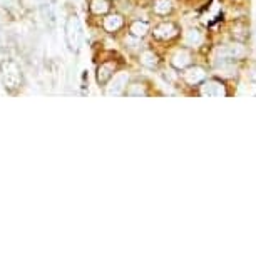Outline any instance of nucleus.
<instances>
[{
	"mask_svg": "<svg viewBox=\"0 0 256 256\" xmlns=\"http://www.w3.org/2000/svg\"><path fill=\"white\" fill-rule=\"evenodd\" d=\"M64 34H65V42L69 50L72 52H77L82 45V41H84V32H82V25L81 21L76 17V15H70L65 22L64 27Z\"/></svg>",
	"mask_w": 256,
	"mask_h": 256,
	"instance_id": "obj_1",
	"label": "nucleus"
},
{
	"mask_svg": "<svg viewBox=\"0 0 256 256\" xmlns=\"http://www.w3.org/2000/svg\"><path fill=\"white\" fill-rule=\"evenodd\" d=\"M2 79H3V85L7 90L14 92L21 87L22 84V72L21 67L17 65V62L14 61H5L2 64Z\"/></svg>",
	"mask_w": 256,
	"mask_h": 256,
	"instance_id": "obj_2",
	"label": "nucleus"
},
{
	"mask_svg": "<svg viewBox=\"0 0 256 256\" xmlns=\"http://www.w3.org/2000/svg\"><path fill=\"white\" fill-rule=\"evenodd\" d=\"M128 79L129 76L126 72H121V74H117V76H114L111 85H109V89H107V96H121V94L124 92L126 85H128Z\"/></svg>",
	"mask_w": 256,
	"mask_h": 256,
	"instance_id": "obj_3",
	"label": "nucleus"
},
{
	"mask_svg": "<svg viewBox=\"0 0 256 256\" xmlns=\"http://www.w3.org/2000/svg\"><path fill=\"white\" fill-rule=\"evenodd\" d=\"M218 54L221 56V59H239L246 54L245 47L239 45V44H230V45H224L221 49H218Z\"/></svg>",
	"mask_w": 256,
	"mask_h": 256,
	"instance_id": "obj_4",
	"label": "nucleus"
},
{
	"mask_svg": "<svg viewBox=\"0 0 256 256\" xmlns=\"http://www.w3.org/2000/svg\"><path fill=\"white\" fill-rule=\"evenodd\" d=\"M201 94L206 97H223L224 96V87L216 81H208L201 89Z\"/></svg>",
	"mask_w": 256,
	"mask_h": 256,
	"instance_id": "obj_5",
	"label": "nucleus"
},
{
	"mask_svg": "<svg viewBox=\"0 0 256 256\" xmlns=\"http://www.w3.org/2000/svg\"><path fill=\"white\" fill-rule=\"evenodd\" d=\"M176 34H178V29H176V25L171 22L161 23V25H157L154 30V35L157 39H172Z\"/></svg>",
	"mask_w": 256,
	"mask_h": 256,
	"instance_id": "obj_6",
	"label": "nucleus"
},
{
	"mask_svg": "<svg viewBox=\"0 0 256 256\" xmlns=\"http://www.w3.org/2000/svg\"><path fill=\"white\" fill-rule=\"evenodd\" d=\"M114 69H116V64H114V62H104V64H101L99 69H97V82L104 85L106 82L112 77Z\"/></svg>",
	"mask_w": 256,
	"mask_h": 256,
	"instance_id": "obj_7",
	"label": "nucleus"
},
{
	"mask_svg": "<svg viewBox=\"0 0 256 256\" xmlns=\"http://www.w3.org/2000/svg\"><path fill=\"white\" fill-rule=\"evenodd\" d=\"M204 70L201 69V67H191V69H188L186 72H184V79H186L190 84H196V82L203 81L204 79Z\"/></svg>",
	"mask_w": 256,
	"mask_h": 256,
	"instance_id": "obj_8",
	"label": "nucleus"
},
{
	"mask_svg": "<svg viewBox=\"0 0 256 256\" xmlns=\"http://www.w3.org/2000/svg\"><path fill=\"white\" fill-rule=\"evenodd\" d=\"M190 62H191V59L186 50H179V52H176L174 57H172V65L178 67V69H184Z\"/></svg>",
	"mask_w": 256,
	"mask_h": 256,
	"instance_id": "obj_9",
	"label": "nucleus"
},
{
	"mask_svg": "<svg viewBox=\"0 0 256 256\" xmlns=\"http://www.w3.org/2000/svg\"><path fill=\"white\" fill-rule=\"evenodd\" d=\"M121 25H123L121 15H109L107 19H104V29L107 32H114V30L121 29Z\"/></svg>",
	"mask_w": 256,
	"mask_h": 256,
	"instance_id": "obj_10",
	"label": "nucleus"
},
{
	"mask_svg": "<svg viewBox=\"0 0 256 256\" xmlns=\"http://www.w3.org/2000/svg\"><path fill=\"white\" fill-rule=\"evenodd\" d=\"M90 10L97 15L106 14V12L109 10V2L107 0H92V2H90Z\"/></svg>",
	"mask_w": 256,
	"mask_h": 256,
	"instance_id": "obj_11",
	"label": "nucleus"
},
{
	"mask_svg": "<svg viewBox=\"0 0 256 256\" xmlns=\"http://www.w3.org/2000/svg\"><path fill=\"white\" fill-rule=\"evenodd\" d=\"M41 12H42V17H44L45 23H50V27L56 23V15H54V10L49 3H42L41 7Z\"/></svg>",
	"mask_w": 256,
	"mask_h": 256,
	"instance_id": "obj_12",
	"label": "nucleus"
},
{
	"mask_svg": "<svg viewBox=\"0 0 256 256\" xmlns=\"http://www.w3.org/2000/svg\"><path fill=\"white\" fill-rule=\"evenodd\" d=\"M201 42H203V37H201V34L198 30H190V32L186 34V44L191 45V47H196L199 45Z\"/></svg>",
	"mask_w": 256,
	"mask_h": 256,
	"instance_id": "obj_13",
	"label": "nucleus"
},
{
	"mask_svg": "<svg viewBox=\"0 0 256 256\" xmlns=\"http://www.w3.org/2000/svg\"><path fill=\"white\" fill-rule=\"evenodd\" d=\"M131 32L132 35H136V37H143V35L148 32V23L146 22H134L131 25Z\"/></svg>",
	"mask_w": 256,
	"mask_h": 256,
	"instance_id": "obj_14",
	"label": "nucleus"
},
{
	"mask_svg": "<svg viewBox=\"0 0 256 256\" xmlns=\"http://www.w3.org/2000/svg\"><path fill=\"white\" fill-rule=\"evenodd\" d=\"M141 62L146 65V67H154L157 64V57H156V54H152V52H144L143 56H141Z\"/></svg>",
	"mask_w": 256,
	"mask_h": 256,
	"instance_id": "obj_15",
	"label": "nucleus"
},
{
	"mask_svg": "<svg viewBox=\"0 0 256 256\" xmlns=\"http://www.w3.org/2000/svg\"><path fill=\"white\" fill-rule=\"evenodd\" d=\"M154 10L156 14H168V12L171 10V2H169V0H157Z\"/></svg>",
	"mask_w": 256,
	"mask_h": 256,
	"instance_id": "obj_16",
	"label": "nucleus"
},
{
	"mask_svg": "<svg viewBox=\"0 0 256 256\" xmlns=\"http://www.w3.org/2000/svg\"><path fill=\"white\" fill-rule=\"evenodd\" d=\"M128 94L129 96H144V89L139 87V84H134L132 89L128 90Z\"/></svg>",
	"mask_w": 256,
	"mask_h": 256,
	"instance_id": "obj_17",
	"label": "nucleus"
}]
</instances>
